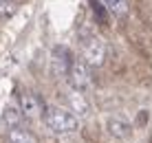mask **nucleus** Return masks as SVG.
<instances>
[{
  "instance_id": "obj_4",
  "label": "nucleus",
  "mask_w": 152,
  "mask_h": 143,
  "mask_svg": "<svg viewBox=\"0 0 152 143\" xmlns=\"http://www.w3.org/2000/svg\"><path fill=\"white\" fill-rule=\"evenodd\" d=\"M69 82H71V86L80 88V90H88L91 84H93L91 66H88L84 60H73V66H71V73H69Z\"/></svg>"
},
{
  "instance_id": "obj_7",
  "label": "nucleus",
  "mask_w": 152,
  "mask_h": 143,
  "mask_svg": "<svg viewBox=\"0 0 152 143\" xmlns=\"http://www.w3.org/2000/svg\"><path fill=\"white\" fill-rule=\"evenodd\" d=\"M108 132H110L115 139H128V136L132 134V125L126 119L113 117V119H108Z\"/></svg>"
},
{
  "instance_id": "obj_6",
  "label": "nucleus",
  "mask_w": 152,
  "mask_h": 143,
  "mask_svg": "<svg viewBox=\"0 0 152 143\" xmlns=\"http://www.w3.org/2000/svg\"><path fill=\"white\" fill-rule=\"evenodd\" d=\"M20 110L27 119H38L44 115V106L35 93H22L20 95Z\"/></svg>"
},
{
  "instance_id": "obj_10",
  "label": "nucleus",
  "mask_w": 152,
  "mask_h": 143,
  "mask_svg": "<svg viewBox=\"0 0 152 143\" xmlns=\"http://www.w3.org/2000/svg\"><path fill=\"white\" fill-rule=\"evenodd\" d=\"M88 2H91V9H93V13H95L97 22L99 24H108V9L104 7L102 0H88Z\"/></svg>"
},
{
  "instance_id": "obj_13",
  "label": "nucleus",
  "mask_w": 152,
  "mask_h": 143,
  "mask_svg": "<svg viewBox=\"0 0 152 143\" xmlns=\"http://www.w3.org/2000/svg\"><path fill=\"white\" fill-rule=\"evenodd\" d=\"M4 2H11V0H4Z\"/></svg>"
},
{
  "instance_id": "obj_12",
  "label": "nucleus",
  "mask_w": 152,
  "mask_h": 143,
  "mask_svg": "<svg viewBox=\"0 0 152 143\" xmlns=\"http://www.w3.org/2000/svg\"><path fill=\"white\" fill-rule=\"evenodd\" d=\"M15 11H18V7H15L13 2H4V0H0V20H9Z\"/></svg>"
},
{
  "instance_id": "obj_11",
  "label": "nucleus",
  "mask_w": 152,
  "mask_h": 143,
  "mask_svg": "<svg viewBox=\"0 0 152 143\" xmlns=\"http://www.w3.org/2000/svg\"><path fill=\"white\" fill-rule=\"evenodd\" d=\"M102 2L106 4L108 9H113L115 13H119V15L128 11V2H126V0H102Z\"/></svg>"
},
{
  "instance_id": "obj_8",
  "label": "nucleus",
  "mask_w": 152,
  "mask_h": 143,
  "mask_svg": "<svg viewBox=\"0 0 152 143\" xmlns=\"http://www.w3.org/2000/svg\"><path fill=\"white\" fill-rule=\"evenodd\" d=\"M7 134H9V141H11V143H38L35 134L27 128V125L9 128V130H7Z\"/></svg>"
},
{
  "instance_id": "obj_2",
  "label": "nucleus",
  "mask_w": 152,
  "mask_h": 143,
  "mask_svg": "<svg viewBox=\"0 0 152 143\" xmlns=\"http://www.w3.org/2000/svg\"><path fill=\"white\" fill-rule=\"evenodd\" d=\"M80 40H82L84 62H86L88 66H93V68L104 66V62H106V44H104V40L91 29H82Z\"/></svg>"
},
{
  "instance_id": "obj_1",
  "label": "nucleus",
  "mask_w": 152,
  "mask_h": 143,
  "mask_svg": "<svg viewBox=\"0 0 152 143\" xmlns=\"http://www.w3.org/2000/svg\"><path fill=\"white\" fill-rule=\"evenodd\" d=\"M42 119H44L46 128L55 134H75L80 130V117L62 106H44Z\"/></svg>"
},
{
  "instance_id": "obj_5",
  "label": "nucleus",
  "mask_w": 152,
  "mask_h": 143,
  "mask_svg": "<svg viewBox=\"0 0 152 143\" xmlns=\"http://www.w3.org/2000/svg\"><path fill=\"white\" fill-rule=\"evenodd\" d=\"M66 99H69V110H73L75 115H82V117H88L91 115V101L86 97V90H80V88L71 86L66 88Z\"/></svg>"
},
{
  "instance_id": "obj_3",
  "label": "nucleus",
  "mask_w": 152,
  "mask_h": 143,
  "mask_svg": "<svg viewBox=\"0 0 152 143\" xmlns=\"http://www.w3.org/2000/svg\"><path fill=\"white\" fill-rule=\"evenodd\" d=\"M71 66H73L71 51L66 49V46H55V49L51 51V73H53L55 77L64 79V77H69Z\"/></svg>"
},
{
  "instance_id": "obj_9",
  "label": "nucleus",
  "mask_w": 152,
  "mask_h": 143,
  "mask_svg": "<svg viewBox=\"0 0 152 143\" xmlns=\"http://www.w3.org/2000/svg\"><path fill=\"white\" fill-rule=\"evenodd\" d=\"M24 115L20 110V106H7L2 112V121L7 123V128H18V125H24Z\"/></svg>"
}]
</instances>
